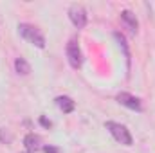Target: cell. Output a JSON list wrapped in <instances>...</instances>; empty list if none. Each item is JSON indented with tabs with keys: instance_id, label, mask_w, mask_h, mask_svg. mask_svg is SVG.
I'll return each mask as SVG.
<instances>
[{
	"instance_id": "6da1fadb",
	"label": "cell",
	"mask_w": 155,
	"mask_h": 153,
	"mask_svg": "<svg viewBox=\"0 0 155 153\" xmlns=\"http://www.w3.org/2000/svg\"><path fill=\"white\" fill-rule=\"evenodd\" d=\"M18 33L22 34V38H25L29 43L36 45L38 49H43V47H45V38H43V34L40 33L35 25H29V24H20V25H18Z\"/></svg>"
},
{
	"instance_id": "7a4b0ae2",
	"label": "cell",
	"mask_w": 155,
	"mask_h": 153,
	"mask_svg": "<svg viewBox=\"0 0 155 153\" xmlns=\"http://www.w3.org/2000/svg\"><path fill=\"white\" fill-rule=\"evenodd\" d=\"M107 130L112 133V137L116 139L117 142H121V144H124V146H132V135H130V132H128V128L124 126V124H119V122H114V121H108L107 124Z\"/></svg>"
},
{
	"instance_id": "3957f363",
	"label": "cell",
	"mask_w": 155,
	"mask_h": 153,
	"mask_svg": "<svg viewBox=\"0 0 155 153\" xmlns=\"http://www.w3.org/2000/svg\"><path fill=\"white\" fill-rule=\"evenodd\" d=\"M69 18L74 24V27L83 29L87 25V11H85V7L79 5V4H72L69 7Z\"/></svg>"
},
{
	"instance_id": "277c9868",
	"label": "cell",
	"mask_w": 155,
	"mask_h": 153,
	"mask_svg": "<svg viewBox=\"0 0 155 153\" xmlns=\"http://www.w3.org/2000/svg\"><path fill=\"white\" fill-rule=\"evenodd\" d=\"M67 58H69V63H71L72 69H79L81 67L83 56H81V49H79L76 40H71L67 43Z\"/></svg>"
},
{
	"instance_id": "5b68a950",
	"label": "cell",
	"mask_w": 155,
	"mask_h": 153,
	"mask_svg": "<svg viewBox=\"0 0 155 153\" xmlns=\"http://www.w3.org/2000/svg\"><path fill=\"white\" fill-rule=\"evenodd\" d=\"M117 103H121L123 106L130 108V110H135V112H141L143 110V105H141V99L128 94V92H121L117 94Z\"/></svg>"
},
{
	"instance_id": "8992f818",
	"label": "cell",
	"mask_w": 155,
	"mask_h": 153,
	"mask_svg": "<svg viewBox=\"0 0 155 153\" xmlns=\"http://www.w3.org/2000/svg\"><path fill=\"white\" fill-rule=\"evenodd\" d=\"M121 22L126 25V29H130L134 34L137 33V29H139V22H137V18H135V15L132 13V11H121Z\"/></svg>"
},
{
	"instance_id": "52a82bcc",
	"label": "cell",
	"mask_w": 155,
	"mask_h": 153,
	"mask_svg": "<svg viewBox=\"0 0 155 153\" xmlns=\"http://www.w3.org/2000/svg\"><path fill=\"white\" fill-rule=\"evenodd\" d=\"M56 106H58L63 114H71V112L76 108L74 101H72L69 96H58V97H56Z\"/></svg>"
},
{
	"instance_id": "ba28073f",
	"label": "cell",
	"mask_w": 155,
	"mask_h": 153,
	"mask_svg": "<svg viewBox=\"0 0 155 153\" xmlns=\"http://www.w3.org/2000/svg\"><path fill=\"white\" fill-rule=\"evenodd\" d=\"M24 144H25V148H27L29 153L38 151L40 148H41V139H40L38 135H35V133H27L25 139H24Z\"/></svg>"
},
{
	"instance_id": "9c48e42d",
	"label": "cell",
	"mask_w": 155,
	"mask_h": 153,
	"mask_svg": "<svg viewBox=\"0 0 155 153\" xmlns=\"http://www.w3.org/2000/svg\"><path fill=\"white\" fill-rule=\"evenodd\" d=\"M15 69H16V72L22 74V76H27V74L31 72V67H29V63H27L24 58H16V60H15Z\"/></svg>"
},
{
	"instance_id": "30bf717a",
	"label": "cell",
	"mask_w": 155,
	"mask_h": 153,
	"mask_svg": "<svg viewBox=\"0 0 155 153\" xmlns=\"http://www.w3.org/2000/svg\"><path fill=\"white\" fill-rule=\"evenodd\" d=\"M114 38H116L117 41H119V45L124 49V56H126V58H130V52H128V47H126V40H124V36H123V34H119V33H114Z\"/></svg>"
},
{
	"instance_id": "8fae6325",
	"label": "cell",
	"mask_w": 155,
	"mask_h": 153,
	"mask_svg": "<svg viewBox=\"0 0 155 153\" xmlns=\"http://www.w3.org/2000/svg\"><path fill=\"white\" fill-rule=\"evenodd\" d=\"M0 141H2V142H5V144H9V142L13 141V135H11V133H7L4 128H0Z\"/></svg>"
},
{
	"instance_id": "7c38bea8",
	"label": "cell",
	"mask_w": 155,
	"mask_h": 153,
	"mask_svg": "<svg viewBox=\"0 0 155 153\" xmlns=\"http://www.w3.org/2000/svg\"><path fill=\"white\" fill-rule=\"evenodd\" d=\"M43 151L45 153H60L58 148H54V146H43Z\"/></svg>"
},
{
	"instance_id": "4fadbf2b",
	"label": "cell",
	"mask_w": 155,
	"mask_h": 153,
	"mask_svg": "<svg viewBox=\"0 0 155 153\" xmlns=\"http://www.w3.org/2000/svg\"><path fill=\"white\" fill-rule=\"evenodd\" d=\"M40 122H41V124H43L45 128H51V121H47L45 117H40Z\"/></svg>"
},
{
	"instance_id": "5bb4252c",
	"label": "cell",
	"mask_w": 155,
	"mask_h": 153,
	"mask_svg": "<svg viewBox=\"0 0 155 153\" xmlns=\"http://www.w3.org/2000/svg\"><path fill=\"white\" fill-rule=\"evenodd\" d=\"M25 153H29V151H25Z\"/></svg>"
}]
</instances>
